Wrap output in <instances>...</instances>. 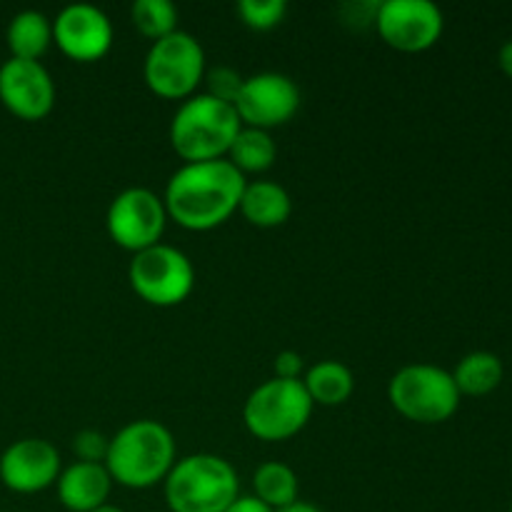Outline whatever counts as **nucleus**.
<instances>
[{"mask_svg":"<svg viewBox=\"0 0 512 512\" xmlns=\"http://www.w3.org/2000/svg\"><path fill=\"white\" fill-rule=\"evenodd\" d=\"M245 183V175L225 158L185 163L165 185L163 203L168 218L180 228L198 233L218 228L240 208Z\"/></svg>","mask_w":512,"mask_h":512,"instance_id":"nucleus-1","label":"nucleus"},{"mask_svg":"<svg viewBox=\"0 0 512 512\" xmlns=\"http://www.w3.org/2000/svg\"><path fill=\"white\" fill-rule=\"evenodd\" d=\"M175 438L158 420H133L110 438L105 468L113 483L130 490H148L168 478L175 465Z\"/></svg>","mask_w":512,"mask_h":512,"instance_id":"nucleus-2","label":"nucleus"},{"mask_svg":"<svg viewBox=\"0 0 512 512\" xmlns=\"http://www.w3.org/2000/svg\"><path fill=\"white\" fill-rule=\"evenodd\" d=\"M235 105L215 100L213 95H190L175 110L170 123V145L185 163H205L228 155L235 135L240 133Z\"/></svg>","mask_w":512,"mask_h":512,"instance_id":"nucleus-3","label":"nucleus"},{"mask_svg":"<svg viewBox=\"0 0 512 512\" xmlns=\"http://www.w3.org/2000/svg\"><path fill=\"white\" fill-rule=\"evenodd\" d=\"M168 512H225L240 495L233 465L213 453L175 460L163 480Z\"/></svg>","mask_w":512,"mask_h":512,"instance_id":"nucleus-4","label":"nucleus"},{"mask_svg":"<svg viewBox=\"0 0 512 512\" xmlns=\"http://www.w3.org/2000/svg\"><path fill=\"white\" fill-rule=\"evenodd\" d=\"M313 408L315 405L303 380L270 378L248 395L243 423L258 440L280 443L298 435L308 425Z\"/></svg>","mask_w":512,"mask_h":512,"instance_id":"nucleus-5","label":"nucleus"},{"mask_svg":"<svg viewBox=\"0 0 512 512\" xmlns=\"http://www.w3.org/2000/svg\"><path fill=\"white\" fill-rule=\"evenodd\" d=\"M460 398L463 395L455 388L453 373L438 368V365H405L388 383L390 405L413 423H445L455 415Z\"/></svg>","mask_w":512,"mask_h":512,"instance_id":"nucleus-6","label":"nucleus"},{"mask_svg":"<svg viewBox=\"0 0 512 512\" xmlns=\"http://www.w3.org/2000/svg\"><path fill=\"white\" fill-rule=\"evenodd\" d=\"M145 85L168 100H185L205 78V50L195 35L173 30L150 45L143 63Z\"/></svg>","mask_w":512,"mask_h":512,"instance_id":"nucleus-7","label":"nucleus"},{"mask_svg":"<svg viewBox=\"0 0 512 512\" xmlns=\"http://www.w3.org/2000/svg\"><path fill=\"white\" fill-rule=\"evenodd\" d=\"M130 288L155 308L180 305L195 288V268L183 250L158 243L133 255L128 268Z\"/></svg>","mask_w":512,"mask_h":512,"instance_id":"nucleus-8","label":"nucleus"},{"mask_svg":"<svg viewBox=\"0 0 512 512\" xmlns=\"http://www.w3.org/2000/svg\"><path fill=\"white\" fill-rule=\"evenodd\" d=\"M168 223L163 198L150 188H128L113 198L105 215V228L115 245L140 253L160 243Z\"/></svg>","mask_w":512,"mask_h":512,"instance_id":"nucleus-9","label":"nucleus"},{"mask_svg":"<svg viewBox=\"0 0 512 512\" xmlns=\"http://www.w3.org/2000/svg\"><path fill=\"white\" fill-rule=\"evenodd\" d=\"M375 28L390 48L420 53L438 43L445 20L443 10L430 0H385L375 13Z\"/></svg>","mask_w":512,"mask_h":512,"instance_id":"nucleus-10","label":"nucleus"},{"mask_svg":"<svg viewBox=\"0 0 512 512\" xmlns=\"http://www.w3.org/2000/svg\"><path fill=\"white\" fill-rule=\"evenodd\" d=\"M300 108V90L293 78L283 73H255L245 78L235 100V113L245 128L270 130L288 123Z\"/></svg>","mask_w":512,"mask_h":512,"instance_id":"nucleus-11","label":"nucleus"},{"mask_svg":"<svg viewBox=\"0 0 512 512\" xmlns=\"http://www.w3.org/2000/svg\"><path fill=\"white\" fill-rule=\"evenodd\" d=\"M60 470L63 463L58 448L43 438L15 440L0 455V480L10 493H43L58 483Z\"/></svg>","mask_w":512,"mask_h":512,"instance_id":"nucleus-12","label":"nucleus"},{"mask_svg":"<svg viewBox=\"0 0 512 512\" xmlns=\"http://www.w3.org/2000/svg\"><path fill=\"white\" fill-rule=\"evenodd\" d=\"M0 103L20 120H43L55 108V83L40 60L10 58L0 65Z\"/></svg>","mask_w":512,"mask_h":512,"instance_id":"nucleus-13","label":"nucleus"},{"mask_svg":"<svg viewBox=\"0 0 512 512\" xmlns=\"http://www.w3.org/2000/svg\"><path fill=\"white\" fill-rule=\"evenodd\" d=\"M53 43L78 63H93L113 45V23L90 3L65 5L53 20Z\"/></svg>","mask_w":512,"mask_h":512,"instance_id":"nucleus-14","label":"nucleus"},{"mask_svg":"<svg viewBox=\"0 0 512 512\" xmlns=\"http://www.w3.org/2000/svg\"><path fill=\"white\" fill-rule=\"evenodd\" d=\"M58 500L65 510L70 512H93L100 505L108 503L110 490H113V478L103 463H80L75 460L65 470H60Z\"/></svg>","mask_w":512,"mask_h":512,"instance_id":"nucleus-15","label":"nucleus"},{"mask_svg":"<svg viewBox=\"0 0 512 512\" xmlns=\"http://www.w3.org/2000/svg\"><path fill=\"white\" fill-rule=\"evenodd\" d=\"M238 210L255 228H278L293 213V200L275 180H255L245 183Z\"/></svg>","mask_w":512,"mask_h":512,"instance_id":"nucleus-16","label":"nucleus"},{"mask_svg":"<svg viewBox=\"0 0 512 512\" xmlns=\"http://www.w3.org/2000/svg\"><path fill=\"white\" fill-rule=\"evenodd\" d=\"M10 58L40 60L53 43V23L40 10H20L5 30Z\"/></svg>","mask_w":512,"mask_h":512,"instance_id":"nucleus-17","label":"nucleus"},{"mask_svg":"<svg viewBox=\"0 0 512 512\" xmlns=\"http://www.w3.org/2000/svg\"><path fill=\"white\" fill-rule=\"evenodd\" d=\"M300 380H303L313 405H325V408L343 405L355 390L353 370L340 360H320L313 368L305 370Z\"/></svg>","mask_w":512,"mask_h":512,"instance_id":"nucleus-18","label":"nucleus"},{"mask_svg":"<svg viewBox=\"0 0 512 512\" xmlns=\"http://www.w3.org/2000/svg\"><path fill=\"white\" fill-rule=\"evenodd\" d=\"M503 375V360L495 353H488V350H475V353L465 355L453 370V380L458 393L473 395V398L493 393V390L503 383Z\"/></svg>","mask_w":512,"mask_h":512,"instance_id":"nucleus-19","label":"nucleus"},{"mask_svg":"<svg viewBox=\"0 0 512 512\" xmlns=\"http://www.w3.org/2000/svg\"><path fill=\"white\" fill-rule=\"evenodd\" d=\"M253 490V495L260 503H265L270 510L278 512L298 500L300 483L298 475H295V470L290 465L278 463V460H268V463L258 465V470H255Z\"/></svg>","mask_w":512,"mask_h":512,"instance_id":"nucleus-20","label":"nucleus"},{"mask_svg":"<svg viewBox=\"0 0 512 512\" xmlns=\"http://www.w3.org/2000/svg\"><path fill=\"white\" fill-rule=\"evenodd\" d=\"M275 155H278V145H275L273 135L268 130L258 128H240V133L235 135L233 145H230L225 160L235 165L240 173H265L268 168H273Z\"/></svg>","mask_w":512,"mask_h":512,"instance_id":"nucleus-21","label":"nucleus"},{"mask_svg":"<svg viewBox=\"0 0 512 512\" xmlns=\"http://www.w3.org/2000/svg\"><path fill=\"white\" fill-rule=\"evenodd\" d=\"M130 18L138 33L153 43L178 30V8L170 0H135Z\"/></svg>","mask_w":512,"mask_h":512,"instance_id":"nucleus-22","label":"nucleus"},{"mask_svg":"<svg viewBox=\"0 0 512 512\" xmlns=\"http://www.w3.org/2000/svg\"><path fill=\"white\" fill-rule=\"evenodd\" d=\"M235 10L248 28L270 30L283 23L288 5L285 0H240Z\"/></svg>","mask_w":512,"mask_h":512,"instance_id":"nucleus-23","label":"nucleus"},{"mask_svg":"<svg viewBox=\"0 0 512 512\" xmlns=\"http://www.w3.org/2000/svg\"><path fill=\"white\" fill-rule=\"evenodd\" d=\"M205 88H208V95H213L215 100H223V103L235 105L240 90H243L245 78L238 73V70L228 68V65H215V68L205 70Z\"/></svg>","mask_w":512,"mask_h":512,"instance_id":"nucleus-24","label":"nucleus"},{"mask_svg":"<svg viewBox=\"0 0 512 512\" xmlns=\"http://www.w3.org/2000/svg\"><path fill=\"white\" fill-rule=\"evenodd\" d=\"M110 438L98 430H80L73 438V453L80 463H105Z\"/></svg>","mask_w":512,"mask_h":512,"instance_id":"nucleus-25","label":"nucleus"},{"mask_svg":"<svg viewBox=\"0 0 512 512\" xmlns=\"http://www.w3.org/2000/svg\"><path fill=\"white\" fill-rule=\"evenodd\" d=\"M303 368H305L303 358H300V353H295V350H283V353L275 355L273 360L275 378L280 380H300Z\"/></svg>","mask_w":512,"mask_h":512,"instance_id":"nucleus-26","label":"nucleus"},{"mask_svg":"<svg viewBox=\"0 0 512 512\" xmlns=\"http://www.w3.org/2000/svg\"><path fill=\"white\" fill-rule=\"evenodd\" d=\"M225 512H273V510H270L265 503H260L255 495H238Z\"/></svg>","mask_w":512,"mask_h":512,"instance_id":"nucleus-27","label":"nucleus"},{"mask_svg":"<svg viewBox=\"0 0 512 512\" xmlns=\"http://www.w3.org/2000/svg\"><path fill=\"white\" fill-rule=\"evenodd\" d=\"M498 63H500V68H503V73L510 75V78H512V40H508V43L500 48Z\"/></svg>","mask_w":512,"mask_h":512,"instance_id":"nucleus-28","label":"nucleus"},{"mask_svg":"<svg viewBox=\"0 0 512 512\" xmlns=\"http://www.w3.org/2000/svg\"><path fill=\"white\" fill-rule=\"evenodd\" d=\"M278 512H323V510L315 508V505H310V503H303V500H295L293 505H288V508H283Z\"/></svg>","mask_w":512,"mask_h":512,"instance_id":"nucleus-29","label":"nucleus"},{"mask_svg":"<svg viewBox=\"0 0 512 512\" xmlns=\"http://www.w3.org/2000/svg\"><path fill=\"white\" fill-rule=\"evenodd\" d=\"M93 512H125V510H123V508H118V505L105 503V505H100V508H95Z\"/></svg>","mask_w":512,"mask_h":512,"instance_id":"nucleus-30","label":"nucleus"},{"mask_svg":"<svg viewBox=\"0 0 512 512\" xmlns=\"http://www.w3.org/2000/svg\"><path fill=\"white\" fill-rule=\"evenodd\" d=\"M510 512H512V505H510Z\"/></svg>","mask_w":512,"mask_h":512,"instance_id":"nucleus-31","label":"nucleus"},{"mask_svg":"<svg viewBox=\"0 0 512 512\" xmlns=\"http://www.w3.org/2000/svg\"><path fill=\"white\" fill-rule=\"evenodd\" d=\"M165 512H168V510H165Z\"/></svg>","mask_w":512,"mask_h":512,"instance_id":"nucleus-32","label":"nucleus"}]
</instances>
